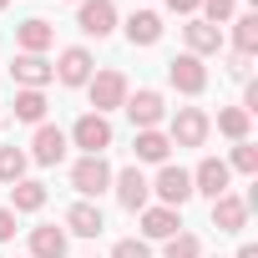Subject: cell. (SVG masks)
Returning <instances> with one entry per match:
<instances>
[{
	"instance_id": "1",
	"label": "cell",
	"mask_w": 258,
	"mask_h": 258,
	"mask_svg": "<svg viewBox=\"0 0 258 258\" xmlns=\"http://www.w3.org/2000/svg\"><path fill=\"white\" fill-rule=\"evenodd\" d=\"M208 132H213V121H208V111H203V106H177L167 142H172V147H203V142H208Z\"/></svg>"
},
{
	"instance_id": "2",
	"label": "cell",
	"mask_w": 258,
	"mask_h": 258,
	"mask_svg": "<svg viewBox=\"0 0 258 258\" xmlns=\"http://www.w3.org/2000/svg\"><path fill=\"white\" fill-rule=\"evenodd\" d=\"M86 96H91L96 116H106V111H116V106L126 101V76H121V71H96V76L86 81Z\"/></svg>"
},
{
	"instance_id": "3",
	"label": "cell",
	"mask_w": 258,
	"mask_h": 258,
	"mask_svg": "<svg viewBox=\"0 0 258 258\" xmlns=\"http://www.w3.org/2000/svg\"><path fill=\"white\" fill-rule=\"evenodd\" d=\"M71 142H76L86 157H101V152L111 147V121H106V116H96V111L76 116V126H71Z\"/></svg>"
},
{
	"instance_id": "4",
	"label": "cell",
	"mask_w": 258,
	"mask_h": 258,
	"mask_svg": "<svg viewBox=\"0 0 258 258\" xmlns=\"http://www.w3.org/2000/svg\"><path fill=\"white\" fill-rule=\"evenodd\" d=\"M126 116H132V126L137 132H147V126H157L162 116H167V101H162V91H152V86H142V91H126Z\"/></svg>"
},
{
	"instance_id": "5",
	"label": "cell",
	"mask_w": 258,
	"mask_h": 258,
	"mask_svg": "<svg viewBox=\"0 0 258 258\" xmlns=\"http://www.w3.org/2000/svg\"><path fill=\"white\" fill-rule=\"evenodd\" d=\"M71 187H76L81 198H101V192L111 187V167H106V157H81V162L71 167Z\"/></svg>"
},
{
	"instance_id": "6",
	"label": "cell",
	"mask_w": 258,
	"mask_h": 258,
	"mask_svg": "<svg viewBox=\"0 0 258 258\" xmlns=\"http://www.w3.org/2000/svg\"><path fill=\"white\" fill-rule=\"evenodd\" d=\"M152 192L162 198V208H177V213H182V203L192 198V172H182V167H172V162H162V172H157V182H152Z\"/></svg>"
},
{
	"instance_id": "7",
	"label": "cell",
	"mask_w": 258,
	"mask_h": 258,
	"mask_svg": "<svg viewBox=\"0 0 258 258\" xmlns=\"http://www.w3.org/2000/svg\"><path fill=\"white\" fill-rule=\"evenodd\" d=\"M111 182H116V203H121L126 213H142V208H147L152 182L142 177V167H121V172H111Z\"/></svg>"
},
{
	"instance_id": "8",
	"label": "cell",
	"mask_w": 258,
	"mask_h": 258,
	"mask_svg": "<svg viewBox=\"0 0 258 258\" xmlns=\"http://www.w3.org/2000/svg\"><path fill=\"white\" fill-rule=\"evenodd\" d=\"M167 81H172L182 96H198V91H208V66H203L198 56H172V61H167Z\"/></svg>"
},
{
	"instance_id": "9",
	"label": "cell",
	"mask_w": 258,
	"mask_h": 258,
	"mask_svg": "<svg viewBox=\"0 0 258 258\" xmlns=\"http://www.w3.org/2000/svg\"><path fill=\"white\" fill-rule=\"evenodd\" d=\"M76 26L86 31V36H111L116 31V6L111 0H81V11H76Z\"/></svg>"
},
{
	"instance_id": "10",
	"label": "cell",
	"mask_w": 258,
	"mask_h": 258,
	"mask_svg": "<svg viewBox=\"0 0 258 258\" xmlns=\"http://www.w3.org/2000/svg\"><path fill=\"white\" fill-rule=\"evenodd\" d=\"M51 71H56L61 86H86V81H91V51H86V46H66Z\"/></svg>"
},
{
	"instance_id": "11",
	"label": "cell",
	"mask_w": 258,
	"mask_h": 258,
	"mask_svg": "<svg viewBox=\"0 0 258 258\" xmlns=\"http://www.w3.org/2000/svg\"><path fill=\"white\" fill-rule=\"evenodd\" d=\"M228 177H233V167H228L223 157H203L198 172H192V192H203V198H223V192H228Z\"/></svg>"
},
{
	"instance_id": "12",
	"label": "cell",
	"mask_w": 258,
	"mask_h": 258,
	"mask_svg": "<svg viewBox=\"0 0 258 258\" xmlns=\"http://www.w3.org/2000/svg\"><path fill=\"white\" fill-rule=\"evenodd\" d=\"M11 76L21 81V91H41L46 81H56L51 61H46V56H26V51H21V56L11 61Z\"/></svg>"
},
{
	"instance_id": "13",
	"label": "cell",
	"mask_w": 258,
	"mask_h": 258,
	"mask_svg": "<svg viewBox=\"0 0 258 258\" xmlns=\"http://www.w3.org/2000/svg\"><path fill=\"white\" fill-rule=\"evenodd\" d=\"M31 157H36L41 167H56V162L66 157V132L51 126V121H41V126H36V142H31Z\"/></svg>"
},
{
	"instance_id": "14",
	"label": "cell",
	"mask_w": 258,
	"mask_h": 258,
	"mask_svg": "<svg viewBox=\"0 0 258 258\" xmlns=\"http://www.w3.org/2000/svg\"><path fill=\"white\" fill-rule=\"evenodd\" d=\"M213 228H218V233H243V228H248V203L233 198V192L213 198Z\"/></svg>"
},
{
	"instance_id": "15",
	"label": "cell",
	"mask_w": 258,
	"mask_h": 258,
	"mask_svg": "<svg viewBox=\"0 0 258 258\" xmlns=\"http://www.w3.org/2000/svg\"><path fill=\"white\" fill-rule=\"evenodd\" d=\"M51 41H56L51 21H21V26H16V46H21L26 56H46V51H51Z\"/></svg>"
},
{
	"instance_id": "16",
	"label": "cell",
	"mask_w": 258,
	"mask_h": 258,
	"mask_svg": "<svg viewBox=\"0 0 258 258\" xmlns=\"http://www.w3.org/2000/svg\"><path fill=\"white\" fill-rule=\"evenodd\" d=\"M218 51H223V31L208 26V21H192L187 26V56L203 61V56H218Z\"/></svg>"
},
{
	"instance_id": "17",
	"label": "cell",
	"mask_w": 258,
	"mask_h": 258,
	"mask_svg": "<svg viewBox=\"0 0 258 258\" xmlns=\"http://www.w3.org/2000/svg\"><path fill=\"white\" fill-rule=\"evenodd\" d=\"M66 228H71L76 238H96V233L106 228V218H101V208H96V203H71V213H66Z\"/></svg>"
},
{
	"instance_id": "18",
	"label": "cell",
	"mask_w": 258,
	"mask_h": 258,
	"mask_svg": "<svg viewBox=\"0 0 258 258\" xmlns=\"http://www.w3.org/2000/svg\"><path fill=\"white\" fill-rule=\"evenodd\" d=\"M177 228H182L177 208H142V233H147V238H162V243H167Z\"/></svg>"
},
{
	"instance_id": "19",
	"label": "cell",
	"mask_w": 258,
	"mask_h": 258,
	"mask_svg": "<svg viewBox=\"0 0 258 258\" xmlns=\"http://www.w3.org/2000/svg\"><path fill=\"white\" fill-rule=\"evenodd\" d=\"M126 41H132V46H157L162 41V21L152 11H132V21H126Z\"/></svg>"
},
{
	"instance_id": "20",
	"label": "cell",
	"mask_w": 258,
	"mask_h": 258,
	"mask_svg": "<svg viewBox=\"0 0 258 258\" xmlns=\"http://www.w3.org/2000/svg\"><path fill=\"white\" fill-rule=\"evenodd\" d=\"M167 152H172V142H167V132H157V126H147V132H137V162H167Z\"/></svg>"
},
{
	"instance_id": "21",
	"label": "cell",
	"mask_w": 258,
	"mask_h": 258,
	"mask_svg": "<svg viewBox=\"0 0 258 258\" xmlns=\"http://www.w3.org/2000/svg\"><path fill=\"white\" fill-rule=\"evenodd\" d=\"M11 203H16V213H41L46 208V182H31V177L11 182Z\"/></svg>"
},
{
	"instance_id": "22",
	"label": "cell",
	"mask_w": 258,
	"mask_h": 258,
	"mask_svg": "<svg viewBox=\"0 0 258 258\" xmlns=\"http://www.w3.org/2000/svg\"><path fill=\"white\" fill-rule=\"evenodd\" d=\"M31 258H66V233L61 228H36L31 233Z\"/></svg>"
},
{
	"instance_id": "23",
	"label": "cell",
	"mask_w": 258,
	"mask_h": 258,
	"mask_svg": "<svg viewBox=\"0 0 258 258\" xmlns=\"http://www.w3.org/2000/svg\"><path fill=\"white\" fill-rule=\"evenodd\" d=\"M26 162H31V157H26L16 142H6V147H0V182H6V187L21 182V177H26Z\"/></svg>"
},
{
	"instance_id": "24",
	"label": "cell",
	"mask_w": 258,
	"mask_h": 258,
	"mask_svg": "<svg viewBox=\"0 0 258 258\" xmlns=\"http://www.w3.org/2000/svg\"><path fill=\"white\" fill-rule=\"evenodd\" d=\"M233 46H238L233 56H243V61L258 51V16H238V26H233Z\"/></svg>"
},
{
	"instance_id": "25",
	"label": "cell",
	"mask_w": 258,
	"mask_h": 258,
	"mask_svg": "<svg viewBox=\"0 0 258 258\" xmlns=\"http://www.w3.org/2000/svg\"><path fill=\"white\" fill-rule=\"evenodd\" d=\"M218 132L233 137V142H248V111L243 106H223L218 111Z\"/></svg>"
},
{
	"instance_id": "26",
	"label": "cell",
	"mask_w": 258,
	"mask_h": 258,
	"mask_svg": "<svg viewBox=\"0 0 258 258\" xmlns=\"http://www.w3.org/2000/svg\"><path fill=\"white\" fill-rule=\"evenodd\" d=\"M16 116L41 126V121H46V96H41V91H16Z\"/></svg>"
},
{
	"instance_id": "27",
	"label": "cell",
	"mask_w": 258,
	"mask_h": 258,
	"mask_svg": "<svg viewBox=\"0 0 258 258\" xmlns=\"http://www.w3.org/2000/svg\"><path fill=\"white\" fill-rule=\"evenodd\" d=\"M162 258H203V243H198L192 233H172L167 248H162Z\"/></svg>"
},
{
	"instance_id": "28",
	"label": "cell",
	"mask_w": 258,
	"mask_h": 258,
	"mask_svg": "<svg viewBox=\"0 0 258 258\" xmlns=\"http://www.w3.org/2000/svg\"><path fill=\"white\" fill-rule=\"evenodd\" d=\"M228 167H238V172H248V177H253V172H258V147H253V142H238Z\"/></svg>"
},
{
	"instance_id": "29",
	"label": "cell",
	"mask_w": 258,
	"mask_h": 258,
	"mask_svg": "<svg viewBox=\"0 0 258 258\" xmlns=\"http://www.w3.org/2000/svg\"><path fill=\"white\" fill-rule=\"evenodd\" d=\"M203 11H208V26H218V31H223V21L238 11V0H203Z\"/></svg>"
},
{
	"instance_id": "30",
	"label": "cell",
	"mask_w": 258,
	"mask_h": 258,
	"mask_svg": "<svg viewBox=\"0 0 258 258\" xmlns=\"http://www.w3.org/2000/svg\"><path fill=\"white\" fill-rule=\"evenodd\" d=\"M111 258H152V248H147L142 238H121V243L111 248Z\"/></svg>"
},
{
	"instance_id": "31",
	"label": "cell",
	"mask_w": 258,
	"mask_h": 258,
	"mask_svg": "<svg viewBox=\"0 0 258 258\" xmlns=\"http://www.w3.org/2000/svg\"><path fill=\"white\" fill-rule=\"evenodd\" d=\"M11 238H16V213L0 208V243H11Z\"/></svg>"
},
{
	"instance_id": "32",
	"label": "cell",
	"mask_w": 258,
	"mask_h": 258,
	"mask_svg": "<svg viewBox=\"0 0 258 258\" xmlns=\"http://www.w3.org/2000/svg\"><path fill=\"white\" fill-rule=\"evenodd\" d=\"M198 6H203V0H167V11H177V16H192Z\"/></svg>"
},
{
	"instance_id": "33",
	"label": "cell",
	"mask_w": 258,
	"mask_h": 258,
	"mask_svg": "<svg viewBox=\"0 0 258 258\" xmlns=\"http://www.w3.org/2000/svg\"><path fill=\"white\" fill-rule=\"evenodd\" d=\"M238 258H258V248H253V243H243V248H238Z\"/></svg>"
},
{
	"instance_id": "34",
	"label": "cell",
	"mask_w": 258,
	"mask_h": 258,
	"mask_svg": "<svg viewBox=\"0 0 258 258\" xmlns=\"http://www.w3.org/2000/svg\"><path fill=\"white\" fill-rule=\"evenodd\" d=\"M6 6H11V0H0V11H6Z\"/></svg>"
}]
</instances>
